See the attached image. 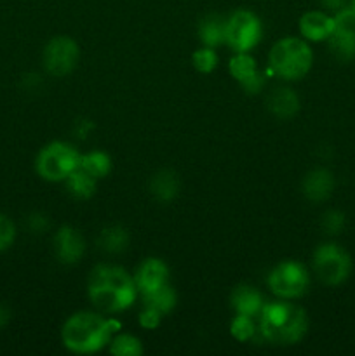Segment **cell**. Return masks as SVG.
Listing matches in <instances>:
<instances>
[{
    "mask_svg": "<svg viewBox=\"0 0 355 356\" xmlns=\"http://www.w3.org/2000/svg\"><path fill=\"white\" fill-rule=\"evenodd\" d=\"M261 23L251 10H237L226 19L225 42L235 52H247L261 40Z\"/></svg>",
    "mask_w": 355,
    "mask_h": 356,
    "instance_id": "obj_7",
    "label": "cell"
},
{
    "mask_svg": "<svg viewBox=\"0 0 355 356\" xmlns=\"http://www.w3.org/2000/svg\"><path fill=\"white\" fill-rule=\"evenodd\" d=\"M66 188H68V191L73 197L89 198L93 197L94 190H96V177H93L84 169L77 167V169L66 177Z\"/></svg>",
    "mask_w": 355,
    "mask_h": 356,
    "instance_id": "obj_19",
    "label": "cell"
},
{
    "mask_svg": "<svg viewBox=\"0 0 355 356\" xmlns=\"http://www.w3.org/2000/svg\"><path fill=\"white\" fill-rule=\"evenodd\" d=\"M153 197L160 202H171L180 191V181L173 170H160L152 177L150 183Z\"/></svg>",
    "mask_w": 355,
    "mask_h": 356,
    "instance_id": "obj_18",
    "label": "cell"
},
{
    "mask_svg": "<svg viewBox=\"0 0 355 356\" xmlns=\"http://www.w3.org/2000/svg\"><path fill=\"white\" fill-rule=\"evenodd\" d=\"M352 7H354V9H355V0H352Z\"/></svg>",
    "mask_w": 355,
    "mask_h": 356,
    "instance_id": "obj_33",
    "label": "cell"
},
{
    "mask_svg": "<svg viewBox=\"0 0 355 356\" xmlns=\"http://www.w3.org/2000/svg\"><path fill=\"white\" fill-rule=\"evenodd\" d=\"M110 322L94 313H75L63 327V344L73 353H94L110 341Z\"/></svg>",
    "mask_w": 355,
    "mask_h": 356,
    "instance_id": "obj_3",
    "label": "cell"
},
{
    "mask_svg": "<svg viewBox=\"0 0 355 356\" xmlns=\"http://www.w3.org/2000/svg\"><path fill=\"white\" fill-rule=\"evenodd\" d=\"M254 332H256V329H254V323L253 320H251V316L239 315V313H237V316L232 322L233 337L239 341H247L254 336Z\"/></svg>",
    "mask_w": 355,
    "mask_h": 356,
    "instance_id": "obj_26",
    "label": "cell"
},
{
    "mask_svg": "<svg viewBox=\"0 0 355 356\" xmlns=\"http://www.w3.org/2000/svg\"><path fill=\"white\" fill-rule=\"evenodd\" d=\"M54 250L56 256L63 264H75L84 256L86 242H84V236L75 228L65 226V228L56 233Z\"/></svg>",
    "mask_w": 355,
    "mask_h": 356,
    "instance_id": "obj_11",
    "label": "cell"
},
{
    "mask_svg": "<svg viewBox=\"0 0 355 356\" xmlns=\"http://www.w3.org/2000/svg\"><path fill=\"white\" fill-rule=\"evenodd\" d=\"M110 353L115 356H139L143 353V346L139 339H136L134 336L124 334V336H118L111 343Z\"/></svg>",
    "mask_w": 355,
    "mask_h": 356,
    "instance_id": "obj_24",
    "label": "cell"
},
{
    "mask_svg": "<svg viewBox=\"0 0 355 356\" xmlns=\"http://www.w3.org/2000/svg\"><path fill=\"white\" fill-rule=\"evenodd\" d=\"M334 19V30L336 33L347 35V37L355 38V9L354 7H343L338 10Z\"/></svg>",
    "mask_w": 355,
    "mask_h": 356,
    "instance_id": "obj_25",
    "label": "cell"
},
{
    "mask_svg": "<svg viewBox=\"0 0 355 356\" xmlns=\"http://www.w3.org/2000/svg\"><path fill=\"white\" fill-rule=\"evenodd\" d=\"M322 2L324 7H327V9L331 10H341L345 7V3H347V0H320Z\"/></svg>",
    "mask_w": 355,
    "mask_h": 356,
    "instance_id": "obj_31",
    "label": "cell"
},
{
    "mask_svg": "<svg viewBox=\"0 0 355 356\" xmlns=\"http://www.w3.org/2000/svg\"><path fill=\"white\" fill-rule=\"evenodd\" d=\"M79 45L70 37H54L44 49V66L51 75L65 76L79 61Z\"/></svg>",
    "mask_w": 355,
    "mask_h": 356,
    "instance_id": "obj_9",
    "label": "cell"
},
{
    "mask_svg": "<svg viewBox=\"0 0 355 356\" xmlns=\"http://www.w3.org/2000/svg\"><path fill=\"white\" fill-rule=\"evenodd\" d=\"M143 298H145L146 308L155 309V312L162 313V315L164 313H169L176 306V292L169 287V284L150 292V294H143Z\"/></svg>",
    "mask_w": 355,
    "mask_h": 356,
    "instance_id": "obj_21",
    "label": "cell"
},
{
    "mask_svg": "<svg viewBox=\"0 0 355 356\" xmlns=\"http://www.w3.org/2000/svg\"><path fill=\"white\" fill-rule=\"evenodd\" d=\"M225 30L226 19L218 14H209L198 24V37L207 47H216L225 42Z\"/></svg>",
    "mask_w": 355,
    "mask_h": 356,
    "instance_id": "obj_17",
    "label": "cell"
},
{
    "mask_svg": "<svg viewBox=\"0 0 355 356\" xmlns=\"http://www.w3.org/2000/svg\"><path fill=\"white\" fill-rule=\"evenodd\" d=\"M230 73L249 94H256L263 87V75L258 72L256 61L247 52H237L230 59Z\"/></svg>",
    "mask_w": 355,
    "mask_h": 356,
    "instance_id": "obj_10",
    "label": "cell"
},
{
    "mask_svg": "<svg viewBox=\"0 0 355 356\" xmlns=\"http://www.w3.org/2000/svg\"><path fill=\"white\" fill-rule=\"evenodd\" d=\"M80 169L86 170L87 174H90L93 177L100 179V177H104L108 172H110V156L103 152H90L87 155L80 156Z\"/></svg>",
    "mask_w": 355,
    "mask_h": 356,
    "instance_id": "obj_22",
    "label": "cell"
},
{
    "mask_svg": "<svg viewBox=\"0 0 355 356\" xmlns=\"http://www.w3.org/2000/svg\"><path fill=\"white\" fill-rule=\"evenodd\" d=\"M313 54L305 40L287 37L278 40L270 52V66L278 76L298 80L312 68Z\"/></svg>",
    "mask_w": 355,
    "mask_h": 356,
    "instance_id": "obj_4",
    "label": "cell"
},
{
    "mask_svg": "<svg viewBox=\"0 0 355 356\" xmlns=\"http://www.w3.org/2000/svg\"><path fill=\"white\" fill-rule=\"evenodd\" d=\"M329 49L340 61H350L355 58V38L333 31L329 35Z\"/></svg>",
    "mask_w": 355,
    "mask_h": 356,
    "instance_id": "obj_23",
    "label": "cell"
},
{
    "mask_svg": "<svg viewBox=\"0 0 355 356\" xmlns=\"http://www.w3.org/2000/svg\"><path fill=\"white\" fill-rule=\"evenodd\" d=\"M334 190V177L327 169H313L303 181V193L312 202H324Z\"/></svg>",
    "mask_w": 355,
    "mask_h": 356,
    "instance_id": "obj_13",
    "label": "cell"
},
{
    "mask_svg": "<svg viewBox=\"0 0 355 356\" xmlns=\"http://www.w3.org/2000/svg\"><path fill=\"white\" fill-rule=\"evenodd\" d=\"M167 280H169V270L160 259H146L138 268L134 277L136 289L141 294H150V292L164 287Z\"/></svg>",
    "mask_w": 355,
    "mask_h": 356,
    "instance_id": "obj_12",
    "label": "cell"
},
{
    "mask_svg": "<svg viewBox=\"0 0 355 356\" xmlns=\"http://www.w3.org/2000/svg\"><path fill=\"white\" fill-rule=\"evenodd\" d=\"M80 155L75 148L61 141L44 146L37 156L38 176L47 181H63L79 167Z\"/></svg>",
    "mask_w": 355,
    "mask_h": 356,
    "instance_id": "obj_5",
    "label": "cell"
},
{
    "mask_svg": "<svg viewBox=\"0 0 355 356\" xmlns=\"http://www.w3.org/2000/svg\"><path fill=\"white\" fill-rule=\"evenodd\" d=\"M322 228L329 235H338L345 228V214L341 211H327L322 216Z\"/></svg>",
    "mask_w": 355,
    "mask_h": 356,
    "instance_id": "obj_28",
    "label": "cell"
},
{
    "mask_svg": "<svg viewBox=\"0 0 355 356\" xmlns=\"http://www.w3.org/2000/svg\"><path fill=\"white\" fill-rule=\"evenodd\" d=\"M160 318H162V313L155 312V309L152 308H146L145 306V312L139 315V323H141L145 329H155L160 323Z\"/></svg>",
    "mask_w": 355,
    "mask_h": 356,
    "instance_id": "obj_30",
    "label": "cell"
},
{
    "mask_svg": "<svg viewBox=\"0 0 355 356\" xmlns=\"http://www.w3.org/2000/svg\"><path fill=\"white\" fill-rule=\"evenodd\" d=\"M308 273L305 268L294 261H285L275 266L268 277L271 292L282 299L299 298L308 289Z\"/></svg>",
    "mask_w": 355,
    "mask_h": 356,
    "instance_id": "obj_8",
    "label": "cell"
},
{
    "mask_svg": "<svg viewBox=\"0 0 355 356\" xmlns=\"http://www.w3.org/2000/svg\"><path fill=\"white\" fill-rule=\"evenodd\" d=\"M313 266L324 284L340 285L352 271L350 254L336 243H322L313 254Z\"/></svg>",
    "mask_w": 355,
    "mask_h": 356,
    "instance_id": "obj_6",
    "label": "cell"
},
{
    "mask_svg": "<svg viewBox=\"0 0 355 356\" xmlns=\"http://www.w3.org/2000/svg\"><path fill=\"white\" fill-rule=\"evenodd\" d=\"M16 238V228L7 216L0 214V252L9 249Z\"/></svg>",
    "mask_w": 355,
    "mask_h": 356,
    "instance_id": "obj_29",
    "label": "cell"
},
{
    "mask_svg": "<svg viewBox=\"0 0 355 356\" xmlns=\"http://www.w3.org/2000/svg\"><path fill=\"white\" fill-rule=\"evenodd\" d=\"M306 315L301 308L289 302L263 305L260 330L265 339L278 344H294L305 336Z\"/></svg>",
    "mask_w": 355,
    "mask_h": 356,
    "instance_id": "obj_2",
    "label": "cell"
},
{
    "mask_svg": "<svg viewBox=\"0 0 355 356\" xmlns=\"http://www.w3.org/2000/svg\"><path fill=\"white\" fill-rule=\"evenodd\" d=\"M9 318H10L9 309H7L3 305H0V329H2V327H6L7 323H9Z\"/></svg>",
    "mask_w": 355,
    "mask_h": 356,
    "instance_id": "obj_32",
    "label": "cell"
},
{
    "mask_svg": "<svg viewBox=\"0 0 355 356\" xmlns=\"http://www.w3.org/2000/svg\"><path fill=\"white\" fill-rule=\"evenodd\" d=\"M299 30L308 40H326L334 30V19L320 10H310L299 19Z\"/></svg>",
    "mask_w": 355,
    "mask_h": 356,
    "instance_id": "obj_14",
    "label": "cell"
},
{
    "mask_svg": "<svg viewBox=\"0 0 355 356\" xmlns=\"http://www.w3.org/2000/svg\"><path fill=\"white\" fill-rule=\"evenodd\" d=\"M97 243L104 252L117 254L125 250V247L129 245V235L120 226H110V228H104L101 232Z\"/></svg>",
    "mask_w": 355,
    "mask_h": 356,
    "instance_id": "obj_20",
    "label": "cell"
},
{
    "mask_svg": "<svg viewBox=\"0 0 355 356\" xmlns=\"http://www.w3.org/2000/svg\"><path fill=\"white\" fill-rule=\"evenodd\" d=\"M194 65L202 73L212 72L216 68V65H218V54L212 51V47L198 49L194 54Z\"/></svg>",
    "mask_w": 355,
    "mask_h": 356,
    "instance_id": "obj_27",
    "label": "cell"
},
{
    "mask_svg": "<svg viewBox=\"0 0 355 356\" xmlns=\"http://www.w3.org/2000/svg\"><path fill=\"white\" fill-rule=\"evenodd\" d=\"M134 278L122 268L101 264L96 266L89 278V298L100 309L117 313L129 308L136 298Z\"/></svg>",
    "mask_w": 355,
    "mask_h": 356,
    "instance_id": "obj_1",
    "label": "cell"
},
{
    "mask_svg": "<svg viewBox=\"0 0 355 356\" xmlns=\"http://www.w3.org/2000/svg\"><path fill=\"white\" fill-rule=\"evenodd\" d=\"M232 306L239 315H247L253 318V316L260 315L263 309V299L256 289L239 285L232 294Z\"/></svg>",
    "mask_w": 355,
    "mask_h": 356,
    "instance_id": "obj_15",
    "label": "cell"
},
{
    "mask_svg": "<svg viewBox=\"0 0 355 356\" xmlns=\"http://www.w3.org/2000/svg\"><path fill=\"white\" fill-rule=\"evenodd\" d=\"M267 106L275 117L291 118L299 110V97L291 89H277L268 96Z\"/></svg>",
    "mask_w": 355,
    "mask_h": 356,
    "instance_id": "obj_16",
    "label": "cell"
}]
</instances>
